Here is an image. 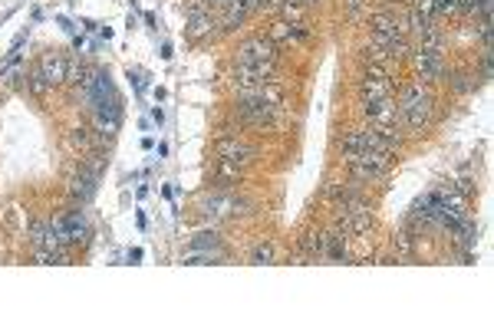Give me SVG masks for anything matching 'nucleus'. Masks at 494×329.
<instances>
[{
	"label": "nucleus",
	"instance_id": "nucleus-12",
	"mask_svg": "<svg viewBox=\"0 0 494 329\" xmlns=\"http://www.w3.org/2000/svg\"><path fill=\"white\" fill-rule=\"evenodd\" d=\"M218 247H221L218 234H214V231H201V234L191 237V247H188V251H201V254H214V257H221Z\"/></svg>",
	"mask_w": 494,
	"mask_h": 329
},
{
	"label": "nucleus",
	"instance_id": "nucleus-13",
	"mask_svg": "<svg viewBox=\"0 0 494 329\" xmlns=\"http://www.w3.org/2000/svg\"><path fill=\"white\" fill-rule=\"evenodd\" d=\"M191 17V26H188V33L195 36V40H201V36H208L214 30V20L208 10H198V14H188Z\"/></svg>",
	"mask_w": 494,
	"mask_h": 329
},
{
	"label": "nucleus",
	"instance_id": "nucleus-1",
	"mask_svg": "<svg viewBox=\"0 0 494 329\" xmlns=\"http://www.w3.org/2000/svg\"><path fill=\"white\" fill-rule=\"evenodd\" d=\"M399 119L409 125V129H425L432 122V93L425 89L422 79L409 83L405 93H402V103H399Z\"/></svg>",
	"mask_w": 494,
	"mask_h": 329
},
{
	"label": "nucleus",
	"instance_id": "nucleus-14",
	"mask_svg": "<svg viewBox=\"0 0 494 329\" xmlns=\"http://www.w3.org/2000/svg\"><path fill=\"white\" fill-rule=\"evenodd\" d=\"M254 263H273V244H257L254 247Z\"/></svg>",
	"mask_w": 494,
	"mask_h": 329
},
{
	"label": "nucleus",
	"instance_id": "nucleus-3",
	"mask_svg": "<svg viewBox=\"0 0 494 329\" xmlns=\"http://www.w3.org/2000/svg\"><path fill=\"white\" fill-rule=\"evenodd\" d=\"M346 155V164H350V172L356 174L359 182H375L379 174H385V168H389V148H359V152H343Z\"/></svg>",
	"mask_w": 494,
	"mask_h": 329
},
{
	"label": "nucleus",
	"instance_id": "nucleus-10",
	"mask_svg": "<svg viewBox=\"0 0 494 329\" xmlns=\"http://www.w3.org/2000/svg\"><path fill=\"white\" fill-rule=\"evenodd\" d=\"M257 7V0H224V24L234 26Z\"/></svg>",
	"mask_w": 494,
	"mask_h": 329
},
{
	"label": "nucleus",
	"instance_id": "nucleus-7",
	"mask_svg": "<svg viewBox=\"0 0 494 329\" xmlns=\"http://www.w3.org/2000/svg\"><path fill=\"white\" fill-rule=\"evenodd\" d=\"M36 79H43L46 86H56L66 79V60L60 53H43L40 56V70H36Z\"/></svg>",
	"mask_w": 494,
	"mask_h": 329
},
{
	"label": "nucleus",
	"instance_id": "nucleus-8",
	"mask_svg": "<svg viewBox=\"0 0 494 329\" xmlns=\"http://www.w3.org/2000/svg\"><path fill=\"white\" fill-rule=\"evenodd\" d=\"M218 155H221V162H228V164H244V162H251L257 152L238 139H224V142H218Z\"/></svg>",
	"mask_w": 494,
	"mask_h": 329
},
{
	"label": "nucleus",
	"instance_id": "nucleus-5",
	"mask_svg": "<svg viewBox=\"0 0 494 329\" xmlns=\"http://www.w3.org/2000/svg\"><path fill=\"white\" fill-rule=\"evenodd\" d=\"M415 63H418L422 79H438V76H442V70H445V63H442V36L435 33V30L422 33V50H418Z\"/></svg>",
	"mask_w": 494,
	"mask_h": 329
},
{
	"label": "nucleus",
	"instance_id": "nucleus-9",
	"mask_svg": "<svg viewBox=\"0 0 494 329\" xmlns=\"http://www.w3.org/2000/svg\"><path fill=\"white\" fill-rule=\"evenodd\" d=\"M96 182H99V174L89 168H79V174H73V182H69V194L79 201H89L96 194Z\"/></svg>",
	"mask_w": 494,
	"mask_h": 329
},
{
	"label": "nucleus",
	"instance_id": "nucleus-4",
	"mask_svg": "<svg viewBox=\"0 0 494 329\" xmlns=\"http://www.w3.org/2000/svg\"><path fill=\"white\" fill-rule=\"evenodd\" d=\"M373 46L383 53L385 60L402 56V53H405V26H402L395 17H389V14L375 17V24H373Z\"/></svg>",
	"mask_w": 494,
	"mask_h": 329
},
{
	"label": "nucleus",
	"instance_id": "nucleus-15",
	"mask_svg": "<svg viewBox=\"0 0 494 329\" xmlns=\"http://www.w3.org/2000/svg\"><path fill=\"white\" fill-rule=\"evenodd\" d=\"M208 4H218V7H224V0H208Z\"/></svg>",
	"mask_w": 494,
	"mask_h": 329
},
{
	"label": "nucleus",
	"instance_id": "nucleus-2",
	"mask_svg": "<svg viewBox=\"0 0 494 329\" xmlns=\"http://www.w3.org/2000/svg\"><path fill=\"white\" fill-rule=\"evenodd\" d=\"M238 66L254 70L257 76L273 79V66H277V46L271 36H254L247 43L238 46Z\"/></svg>",
	"mask_w": 494,
	"mask_h": 329
},
{
	"label": "nucleus",
	"instance_id": "nucleus-6",
	"mask_svg": "<svg viewBox=\"0 0 494 329\" xmlns=\"http://www.w3.org/2000/svg\"><path fill=\"white\" fill-rule=\"evenodd\" d=\"M343 234H350V237H359V234H366L369 227H373V211H369L366 201H359V198H346L343 201Z\"/></svg>",
	"mask_w": 494,
	"mask_h": 329
},
{
	"label": "nucleus",
	"instance_id": "nucleus-11",
	"mask_svg": "<svg viewBox=\"0 0 494 329\" xmlns=\"http://www.w3.org/2000/svg\"><path fill=\"white\" fill-rule=\"evenodd\" d=\"M231 211H238V201L228 198V194H211V198H205V214L224 217V214H231Z\"/></svg>",
	"mask_w": 494,
	"mask_h": 329
}]
</instances>
